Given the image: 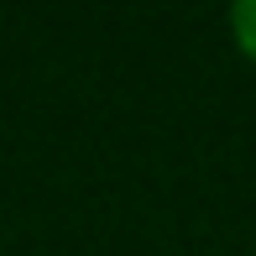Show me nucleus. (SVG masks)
<instances>
[{"label": "nucleus", "instance_id": "1", "mask_svg": "<svg viewBox=\"0 0 256 256\" xmlns=\"http://www.w3.org/2000/svg\"><path fill=\"white\" fill-rule=\"evenodd\" d=\"M225 21H230V42H236V52L256 68V0H236Z\"/></svg>", "mask_w": 256, "mask_h": 256}]
</instances>
